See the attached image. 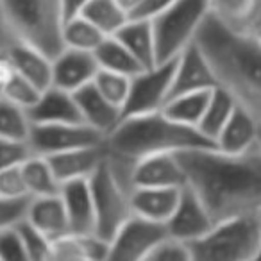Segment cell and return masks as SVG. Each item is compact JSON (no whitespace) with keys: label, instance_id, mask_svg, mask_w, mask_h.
<instances>
[{"label":"cell","instance_id":"cell-1","mask_svg":"<svg viewBox=\"0 0 261 261\" xmlns=\"http://www.w3.org/2000/svg\"><path fill=\"white\" fill-rule=\"evenodd\" d=\"M188 186L206 204L215 224L261 213V147L243 154L197 149L177 154Z\"/></svg>","mask_w":261,"mask_h":261},{"label":"cell","instance_id":"cell-2","mask_svg":"<svg viewBox=\"0 0 261 261\" xmlns=\"http://www.w3.org/2000/svg\"><path fill=\"white\" fill-rule=\"evenodd\" d=\"M195 45L210 61L218 88L261 122V40L256 33L234 31L215 16L204 22Z\"/></svg>","mask_w":261,"mask_h":261},{"label":"cell","instance_id":"cell-3","mask_svg":"<svg viewBox=\"0 0 261 261\" xmlns=\"http://www.w3.org/2000/svg\"><path fill=\"white\" fill-rule=\"evenodd\" d=\"M106 149L113 172L133 192V170L142 160L217 147L199 129L181 125L161 111L122 120L106 138Z\"/></svg>","mask_w":261,"mask_h":261},{"label":"cell","instance_id":"cell-4","mask_svg":"<svg viewBox=\"0 0 261 261\" xmlns=\"http://www.w3.org/2000/svg\"><path fill=\"white\" fill-rule=\"evenodd\" d=\"M2 33L38 48L56 59L65 45V4L63 0H0Z\"/></svg>","mask_w":261,"mask_h":261},{"label":"cell","instance_id":"cell-5","mask_svg":"<svg viewBox=\"0 0 261 261\" xmlns=\"http://www.w3.org/2000/svg\"><path fill=\"white\" fill-rule=\"evenodd\" d=\"M186 247L192 261H250L261 247L259 217L220 222L204 238Z\"/></svg>","mask_w":261,"mask_h":261},{"label":"cell","instance_id":"cell-6","mask_svg":"<svg viewBox=\"0 0 261 261\" xmlns=\"http://www.w3.org/2000/svg\"><path fill=\"white\" fill-rule=\"evenodd\" d=\"M210 15V0H175L172 8L152 20L158 65L175 61L192 47Z\"/></svg>","mask_w":261,"mask_h":261},{"label":"cell","instance_id":"cell-7","mask_svg":"<svg viewBox=\"0 0 261 261\" xmlns=\"http://www.w3.org/2000/svg\"><path fill=\"white\" fill-rule=\"evenodd\" d=\"M97 213V236L111 242L115 234L135 217L130 206V190L116 177L108 158L90 179Z\"/></svg>","mask_w":261,"mask_h":261},{"label":"cell","instance_id":"cell-8","mask_svg":"<svg viewBox=\"0 0 261 261\" xmlns=\"http://www.w3.org/2000/svg\"><path fill=\"white\" fill-rule=\"evenodd\" d=\"M175 63L177 59L143 70L130 79L129 97L122 108V120L163 111L170 98Z\"/></svg>","mask_w":261,"mask_h":261},{"label":"cell","instance_id":"cell-9","mask_svg":"<svg viewBox=\"0 0 261 261\" xmlns=\"http://www.w3.org/2000/svg\"><path fill=\"white\" fill-rule=\"evenodd\" d=\"M168 240L167 225L135 215L109 242L106 261H147Z\"/></svg>","mask_w":261,"mask_h":261},{"label":"cell","instance_id":"cell-10","mask_svg":"<svg viewBox=\"0 0 261 261\" xmlns=\"http://www.w3.org/2000/svg\"><path fill=\"white\" fill-rule=\"evenodd\" d=\"M29 143L36 156L50 158L77 149L98 147L106 143V136L86 123L79 125H33Z\"/></svg>","mask_w":261,"mask_h":261},{"label":"cell","instance_id":"cell-11","mask_svg":"<svg viewBox=\"0 0 261 261\" xmlns=\"http://www.w3.org/2000/svg\"><path fill=\"white\" fill-rule=\"evenodd\" d=\"M215 225L217 224L207 211L206 204L190 186H186L181 193L177 210L167 222V231L170 240L182 243V245H190V243L204 238Z\"/></svg>","mask_w":261,"mask_h":261},{"label":"cell","instance_id":"cell-12","mask_svg":"<svg viewBox=\"0 0 261 261\" xmlns=\"http://www.w3.org/2000/svg\"><path fill=\"white\" fill-rule=\"evenodd\" d=\"M2 59H6L16 73L31 81L41 91L52 88L54 59L8 33H2Z\"/></svg>","mask_w":261,"mask_h":261},{"label":"cell","instance_id":"cell-13","mask_svg":"<svg viewBox=\"0 0 261 261\" xmlns=\"http://www.w3.org/2000/svg\"><path fill=\"white\" fill-rule=\"evenodd\" d=\"M217 88L218 83L210 61L202 54V50L193 43L177 58L170 98L179 95L199 93V91H213Z\"/></svg>","mask_w":261,"mask_h":261},{"label":"cell","instance_id":"cell-14","mask_svg":"<svg viewBox=\"0 0 261 261\" xmlns=\"http://www.w3.org/2000/svg\"><path fill=\"white\" fill-rule=\"evenodd\" d=\"M188 186L186 172L177 154H161L142 160L133 170V190L135 188H177Z\"/></svg>","mask_w":261,"mask_h":261},{"label":"cell","instance_id":"cell-15","mask_svg":"<svg viewBox=\"0 0 261 261\" xmlns=\"http://www.w3.org/2000/svg\"><path fill=\"white\" fill-rule=\"evenodd\" d=\"M100 72V66L91 52L65 48L54 59V81L52 86L61 88L70 93H75L81 88L95 81Z\"/></svg>","mask_w":261,"mask_h":261},{"label":"cell","instance_id":"cell-16","mask_svg":"<svg viewBox=\"0 0 261 261\" xmlns=\"http://www.w3.org/2000/svg\"><path fill=\"white\" fill-rule=\"evenodd\" d=\"M61 199L68 213L70 232L73 236L97 234V213L90 179L65 182L61 188Z\"/></svg>","mask_w":261,"mask_h":261},{"label":"cell","instance_id":"cell-17","mask_svg":"<svg viewBox=\"0 0 261 261\" xmlns=\"http://www.w3.org/2000/svg\"><path fill=\"white\" fill-rule=\"evenodd\" d=\"M33 125H79L84 123L73 93L61 88H48L38 104L29 109Z\"/></svg>","mask_w":261,"mask_h":261},{"label":"cell","instance_id":"cell-18","mask_svg":"<svg viewBox=\"0 0 261 261\" xmlns=\"http://www.w3.org/2000/svg\"><path fill=\"white\" fill-rule=\"evenodd\" d=\"M86 125L108 138L122 122V109L104 97L93 83L73 93Z\"/></svg>","mask_w":261,"mask_h":261},{"label":"cell","instance_id":"cell-19","mask_svg":"<svg viewBox=\"0 0 261 261\" xmlns=\"http://www.w3.org/2000/svg\"><path fill=\"white\" fill-rule=\"evenodd\" d=\"M108 158V149L104 145L88 147V149H77L70 152L56 154V156L47 158L54 170L56 177L61 185L70 181H83V179H91L95 172L100 168V165Z\"/></svg>","mask_w":261,"mask_h":261},{"label":"cell","instance_id":"cell-20","mask_svg":"<svg viewBox=\"0 0 261 261\" xmlns=\"http://www.w3.org/2000/svg\"><path fill=\"white\" fill-rule=\"evenodd\" d=\"M259 125L261 122L252 113L238 106L215 142V147L224 154L249 152L259 142Z\"/></svg>","mask_w":261,"mask_h":261},{"label":"cell","instance_id":"cell-21","mask_svg":"<svg viewBox=\"0 0 261 261\" xmlns=\"http://www.w3.org/2000/svg\"><path fill=\"white\" fill-rule=\"evenodd\" d=\"M185 190V188H182ZM182 190L177 188H135L130 192V206L136 217L167 225L177 210Z\"/></svg>","mask_w":261,"mask_h":261},{"label":"cell","instance_id":"cell-22","mask_svg":"<svg viewBox=\"0 0 261 261\" xmlns=\"http://www.w3.org/2000/svg\"><path fill=\"white\" fill-rule=\"evenodd\" d=\"M29 224L50 242L72 234L70 232L68 213H66L61 193L54 197H40V199L34 197L29 215Z\"/></svg>","mask_w":261,"mask_h":261},{"label":"cell","instance_id":"cell-23","mask_svg":"<svg viewBox=\"0 0 261 261\" xmlns=\"http://www.w3.org/2000/svg\"><path fill=\"white\" fill-rule=\"evenodd\" d=\"M211 16L234 31L256 33L261 22V0H210Z\"/></svg>","mask_w":261,"mask_h":261},{"label":"cell","instance_id":"cell-24","mask_svg":"<svg viewBox=\"0 0 261 261\" xmlns=\"http://www.w3.org/2000/svg\"><path fill=\"white\" fill-rule=\"evenodd\" d=\"M115 38H118L129 48L130 54L138 59L145 70L158 66L156 34H154L152 22L130 18Z\"/></svg>","mask_w":261,"mask_h":261},{"label":"cell","instance_id":"cell-25","mask_svg":"<svg viewBox=\"0 0 261 261\" xmlns=\"http://www.w3.org/2000/svg\"><path fill=\"white\" fill-rule=\"evenodd\" d=\"M0 95H2V100H8L29 111L38 104L43 91L34 86L31 81H27L25 77L16 73L15 68L6 59H2L0 63Z\"/></svg>","mask_w":261,"mask_h":261},{"label":"cell","instance_id":"cell-26","mask_svg":"<svg viewBox=\"0 0 261 261\" xmlns=\"http://www.w3.org/2000/svg\"><path fill=\"white\" fill-rule=\"evenodd\" d=\"M95 58L98 61L100 70H108V72H115L125 77H136L138 73H142L143 66L140 65V61L130 54V50L115 36H109L104 40V43L97 48Z\"/></svg>","mask_w":261,"mask_h":261},{"label":"cell","instance_id":"cell-27","mask_svg":"<svg viewBox=\"0 0 261 261\" xmlns=\"http://www.w3.org/2000/svg\"><path fill=\"white\" fill-rule=\"evenodd\" d=\"M213 91H199V93H188V95L174 97L165 106L163 113L168 118L174 120V122L181 123V125L199 129L200 122H202L204 115H206L207 104H210V98Z\"/></svg>","mask_w":261,"mask_h":261},{"label":"cell","instance_id":"cell-28","mask_svg":"<svg viewBox=\"0 0 261 261\" xmlns=\"http://www.w3.org/2000/svg\"><path fill=\"white\" fill-rule=\"evenodd\" d=\"M238 108L236 100L222 88L211 93L210 104H207L206 115H204L202 122L199 125V130L206 136L210 142H217V138L220 136V133L224 130V127L227 125V122L231 120L234 109Z\"/></svg>","mask_w":261,"mask_h":261},{"label":"cell","instance_id":"cell-29","mask_svg":"<svg viewBox=\"0 0 261 261\" xmlns=\"http://www.w3.org/2000/svg\"><path fill=\"white\" fill-rule=\"evenodd\" d=\"M22 174L25 179L27 192L33 197H54L61 193L63 185L56 177L50 163L47 158L34 156L31 161H27L22 167Z\"/></svg>","mask_w":261,"mask_h":261},{"label":"cell","instance_id":"cell-30","mask_svg":"<svg viewBox=\"0 0 261 261\" xmlns=\"http://www.w3.org/2000/svg\"><path fill=\"white\" fill-rule=\"evenodd\" d=\"M81 16L90 20L106 36H116L130 20L116 0H93Z\"/></svg>","mask_w":261,"mask_h":261},{"label":"cell","instance_id":"cell-31","mask_svg":"<svg viewBox=\"0 0 261 261\" xmlns=\"http://www.w3.org/2000/svg\"><path fill=\"white\" fill-rule=\"evenodd\" d=\"M106 36L102 31H98L90 20L84 16H75V18L66 20L65 23V45L66 48L73 50H83L95 54L97 48L104 43Z\"/></svg>","mask_w":261,"mask_h":261},{"label":"cell","instance_id":"cell-32","mask_svg":"<svg viewBox=\"0 0 261 261\" xmlns=\"http://www.w3.org/2000/svg\"><path fill=\"white\" fill-rule=\"evenodd\" d=\"M33 133V120L29 111L8 100L0 102V140L29 142Z\"/></svg>","mask_w":261,"mask_h":261},{"label":"cell","instance_id":"cell-33","mask_svg":"<svg viewBox=\"0 0 261 261\" xmlns=\"http://www.w3.org/2000/svg\"><path fill=\"white\" fill-rule=\"evenodd\" d=\"M33 195L0 197V229H16L29 222Z\"/></svg>","mask_w":261,"mask_h":261},{"label":"cell","instance_id":"cell-34","mask_svg":"<svg viewBox=\"0 0 261 261\" xmlns=\"http://www.w3.org/2000/svg\"><path fill=\"white\" fill-rule=\"evenodd\" d=\"M93 84L108 100H111L120 109L123 108L127 97H129L130 77L120 75V73L115 72H108V70H100L98 75L95 77Z\"/></svg>","mask_w":261,"mask_h":261},{"label":"cell","instance_id":"cell-35","mask_svg":"<svg viewBox=\"0 0 261 261\" xmlns=\"http://www.w3.org/2000/svg\"><path fill=\"white\" fill-rule=\"evenodd\" d=\"M45 261H91L81 236H65L50 242Z\"/></svg>","mask_w":261,"mask_h":261},{"label":"cell","instance_id":"cell-36","mask_svg":"<svg viewBox=\"0 0 261 261\" xmlns=\"http://www.w3.org/2000/svg\"><path fill=\"white\" fill-rule=\"evenodd\" d=\"M36 156L29 142L0 140V170L2 168H22Z\"/></svg>","mask_w":261,"mask_h":261},{"label":"cell","instance_id":"cell-37","mask_svg":"<svg viewBox=\"0 0 261 261\" xmlns=\"http://www.w3.org/2000/svg\"><path fill=\"white\" fill-rule=\"evenodd\" d=\"M0 261H34L16 229H0Z\"/></svg>","mask_w":261,"mask_h":261},{"label":"cell","instance_id":"cell-38","mask_svg":"<svg viewBox=\"0 0 261 261\" xmlns=\"http://www.w3.org/2000/svg\"><path fill=\"white\" fill-rule=\"evenodd\" d=\"M31 195L27 192L22 168H2L0 170V197Z\"/></svg>","mask_w":261,"mask_h":261},{"label":"cell","instance_id":"cell-39","mask_svg":"<svg viewBox=\"0 0 261 261\" xmlns=\"http://www.w3.org/2000/svg\"><path fill=\"white\" fill-rule=\"evenodd\" d=\"M147 261H192V256L186 245L168 240Z\"/></svg>","mask_w":261,"mask_h":261},{"label":"cell","instance_id":"cell-40","mask_svg":"<svg viewBox=\"0 0 261 261\" xmlns=\"http://www.w3.org/2000/svg\"><path fill=\"white\" fill-rule=\"evenodd\" d=\"M175 0H143L142 6L136 9V13L130 18L135 20H147V22H152L158 16H161L168 8H172Z\"/></svg>","mask_w":261,"mask_h":261},{"label":"cell","instance_id":"cell-41","mask_svg":"<svg viewBox=\"0 0 261 261\" xmlns=\"http://www.w3.org/2000/svg\"><path fill=\"white\" fill-rule=\"evenodd\" d=\"M91 2H93V0H63V4H65L66 20L81 16L83 15V11L91 4Z\"/></svg>","mask_w":261,"mask_h":261},{"label":"cell","instance_id":"cell-42","mask_svg":"<svg viewBox=\"0 0 261 261\" xmlns=\"http://www.w3.org/2000/svg\"><path fill=\"white\" fill-rule=\"evenodd\" d=\"M116 2H118V6L127 13V15L133 16L136 13V9L142 6L143 0H116Z\"/></svg>","mask_w":261,"mask_h":261},{"label":"cell","instance_id":"cell-43","mask_svg":"<svg viewBox=\"0 0 261 261\" xmlns=\"http://www.w3.org/2000/svg\"><path fill=\"white\" fill-rule=\"evenodd\" d=\"M250 261H261V247H259V250H257V252H256V256H254Z\"/></svg>","mask_w":261,"mask_h":261},{"label":"cell","instance_id":"cell-44","mask_svg":"<svg viewBox=\"0 0 261 261\" xmlns=\"http://www.w3.org/2000/svg\"><path fill=\"white\" fill-rule=\"evenodd\" d=\"M256 34L259 36V40H261V22H259V25H257V29H256Z\"/></svg>","mask_w":261,"mask_h":261},{"label":"cell","instance_id":"cell-45","mask_svg":"<svg viewBox=\"0 0 261 261\" xmlns=\"http://www.w3.org/2000/svg\"><path fill=\"white\" fill-rule=\"evenodd\" d=\"M257 143H259V147H261V125H259V142Z\"/></svg>","mask_w":261,"mask_h":261},{"label":"cell","instance_id":"cell-46","mask_svg":"<svg viewBox=\"0 0 261 261\" xmlns=\"http://www.w3.org/2000/svg\"><path fill=\"white\" fill-rule=\"evenodd\" d=\"M257 217H259V224H261V213H259V215H257Z\"/></svg>","mask_w":261,"mask_h":261}]
</instances>
